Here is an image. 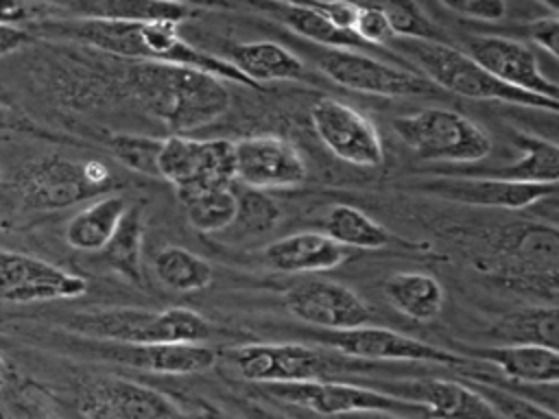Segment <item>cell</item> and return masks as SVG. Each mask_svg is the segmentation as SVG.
<instances>
[{
	"mask_svg": "<svg viewBox=\"0 0 559 419\" xmlns=\"http://www.w3.org/2000/svg\"><path fill=\"white\" fill-rule=\"evenodd\" d=\"M15 122H13V116H11V111L7 109V107H2L0 105V131L2 129H11Z\"/></svg>",
	"mask_w": 559,
	"mask_h": 419,
	"instance_id": "obj_47",
	"label": "cell"
},
{
	"mask_svg": "<svg viewBox=\"0 0 559 419\" xmlns=\"http://www.w3.org/2000/svg\"><path fill=\"white\" fill-rule=\"evenodd\" d=\"M153 266L157 279L175 292H197L212 284L210 262L181 247H164L155 255Z\"/></svg>",
	"mask_w": 559,
	"mask_h": 419,
	"instance_id": "obj_34",
	"label": "cell"
},
{
	"mask_svg": "<svg viewBox=\"0 0 559 419\" xmlns=\"http://www.w3.org/2000/svg\"><path fill=\"white\" fill-rule=\"evenodd\" d=\"M66 327L92 340L120 345H179L203 343L214 332L212 325L194 310L166 308H96L72 314Z\"/></svg>",
	"mask_w": 559,
	"mask_h": 419,
	"instance_id": "obj_3",
	"label": "cell"
},
{
	"mask_svg": "<svg viewBox=\"0 0 559 419\" xmlns=\"http://www.w3.org/2000/svg\"><path fill=\"white\" fill-rule=\"evenodd\" d=\"M341 419H408V417H400V415H391V412H358V415H347Z\"/></svg>",
	"mask_w": 559,
	"mask_h": 419,
	"instance_id": "obj_46",
	"label": "cell"
},
{
	"mask_svg": "<svg viewBox=\"0 0 559 419\" xmlns=\"http://www.w3.org/2000/svg\"><path fill=\"white\" fill-rule=\"evenodd\" d=\"M467 358L493 364L509 382L515 384L555 386L559 380L557 349L535 345H500L491 349L476 347Z\"/></svg>",
	"mask_w": 559,
	"mask_h": 419,
	"instance_id": "obj_24",
	"label": "cell"
},
{
	"mask_svg": "<svg viewBox=\"0 0 559 419\" xmlns=\"http://www.w3.org/2000/svg\"><path fill=\"white\" fill-rule=\"evenodd\" d=\"M513 142L520 146V157L513 164L493 166V168L456 170V175H476V177H491V179L522 181V183H557L559 148L555 142L539 140L526 133H515ZM443 172H450V170H443Z\"/></svg>",
	"mask_w": 559,
	"mask_h": 419,
	"instance_id": "obj_27",
	"label": "cell"
},
{
	"mask_svg": "<svg viewBox=\"0 0 559 419\" xmlns=\"http://www.w3.org/2000/svg\"><path fill=\"white\" fill-rule=\"evenodd\" d=\"M441 175L443 177L415 183V190L445 199V201L463 203V205L496 207V210L531 207L539 201L555 199V192H557V183H522V181H504V179L456 175V172H441Z\"/></svg>",
	"mask_w": 559,
	"mask_h": 419,
	"instance_id": "obj_17",
	"label": "cell"
},
{
	"mask_svg": "<svg viewBox=\"0 0 559 419\" xmlns=\"http://www.w3.org/2000/svg\"><path fill=\"white\" fill-rule=\"evenodd\" d=\"M7 378H9V367H7V362L0 358V388L4 386Z\"/></svg>",
	"mask_w": 559,
	"mask_h": 419,
	"instance_id": "obj_48",
	"label": "cell"
},
{
	"mask_svg": "<svg viewBox=\"0 0 559 419\" xmlns=\"http://www.w3.org/2000/svg\"><path fill=\"white\" fill-rule=\"evenodd\" d=\"M260 11L269 13L273 20L284 24L288 31L314 41L319 48H341V50H360V52H378L380 48H371L365 44L354 31H341L332 26L312 2H262L255 4Z\"/></svg>",
	"mask_w": 559,
	"mask_h": 419,
	"instance_id": "obj_25",
	"label": "cell"
},
{
	"mask_svg": "<svg viewBox=\"0 0 559 419\" xmlns=\"http://www.w3.org/2000/svg\"><path fill=\"white\" fill-rule=\"evenodd\" d=\"M33 41H35V35H31L28 31H24L20 26L0 24V57L13 55Z\"/></svg>",
	"mask_w": 559,
	"mask_h": 419,
	"instance_id": "obj_44",
	"label": "cell"
},
{
	"mask_svg": "<svg viewBox=\"0 0 559 419\" xmlns=\"http://www.w3.org/2000/svg\"><path fill=\"white\" fill-rule=\"evenodd\" d=\"M157 177L170 181L177 192L199 188H231L236 181L234 142L168 135L159 144Z\"/></svg>",
	"mask_w": 559,
	"mask_h": 419,
	"instance_id": "obj_11",
	"label": "cell"
},
{
	"mask_svg": "<svg viewBox=\"0 0 559 419\" xmlns=\"http://www.w3.org/2000/svg\"><path fill=\"white\" fill-rule=\"evenodd\" d=\"M526 35L533 44H537L539 48H544L548 55L557 57L559 52V17L557 11L550 13H542L537 17H533L526 24Z\"/></svg>",
	"mask_w": 559,
	"mask_h": 419,
	"instance_id": "obj_41",
	"label": "cell"
},
{
	"mask_svg": "<svg viewBox=\"0 0 559 419\" xmlns=\"http://www.w3.org/2000/svg\"><path fill=\"white\" fill-rule=\"evenodd\" d=\"M354 33L369 44L371 48H380L384 44H389L395 35L391 33V26L380 9L378 2H369V4H360L358 7V17L354 24Z\"/></svg>",
	"mask_w": 559,
	"mask_h": 419,
	"instance_id": "obj_39",
	"label": "cell"
},
{
	"mask_svg": "<svg viewBox=\"0 0 559 419\" xmlns=\"http://www.w3.org/2000/svg\"><path fill=\"white\" fill-rule=\"evenodd\" d=\"M229 362L240 378L255 384L334 380L341 373L376 369V364L321 351L299 343H253L231 351Z\"/></svg>",
	"mask_w": 559,
	"mask_h": 419,
	"instance_id": "obj_5",
	"label": "cell"
},
{
	"mask_svg": "<svg viewBox=\"0 0 559 419\" xmlns=\"http://www.w3.org/2000/svg\"><path fill=\"white\" fill-rule=\"evenodd\" d=\"M114 185H118V179L103 161H72L59 155L28 161L15 177L22 205L44 212L98 199Z\"/></svg>",
	"mask_w": 559,
	"mask_h": 419,
	"instance_id": "obj_7",
	"label": "cell"
},
{
	"mask_svg": "<svg viewBox=\"0 0 559 419\" xmlns=\"http://www.w3.org/2000/svg\"><path fill=\"white\" fill-rule=\"evenodd\" d=\"M258 393L273 402L308 408L317 415L347 417L358 412H391L408 419H428L419 406L406 404L360 382L343 380H314V382H286V384H258Z\"/></svg>",
	"mask_w": 559,
	"mask_h": 419,
	"instance_id": "obj_8",
	"label": "cell"
},
{
	"mask_svg": "<svg viewBox=\"0 0 559 419\" xmlns=\"http://www.w3.org/2000/svg\"><path fill=\"white\" fill-rule=\"evenodd\" d=\"M159 144H162L159 137H148V135L116 133L107 137V146L118 161H122L129 170L142 172L148 177H157Z\"/></svg>",
	"mask_w": 559,
	"mask_h": 419,
	"instance_id": "obj_38",
	"label": "cell"
},
{
	"mask_svg": "<svg viewBox=\"0 0 559 419\" xmlns=\"http://www.w3.org/2000/svg\"><path fill=\"white\" fill-rule=\"evenodd\" d=\"M441 7L465 20L478 22H502L513 9V4L504 0H443Z\"/></svg>",
	"mask_w": 559,
	"mask_h": 419,
	"instance_id": "obj_40",
	"label": "cell"
},
{
	"mask_svg": "<svg viewBox=\"0 0 559 419\" xmlns=\"http://www.w3.org/2000/svg\"><path fill=\"white\" fill-rule=\"evenodd\" d=\"M312 61L319 72L328 76L332 83L376 94V96H435L441 89L435 87L428 79H424L413 68L391 65L373 55L360 50H341V48H310Z\"/></svg>",
	"mask_w": 559,
	"mask_h": 419,
	"instance_id": "obj_9",
	"label": "cell"
},
{
	"mask_svg": "<svg viewBox=\"0 0 559 419\" xmlns=\"http://www.w3.org/2000/svg\"><path fill=\"white\" fill-rule=\"evenodd\" d=\"M236 194V218L234 223L249 236H262L271 229L282 218V210L277 201L262 190L253 188H242Z\"/></svg>",
	"mask_w": 559,
	"mask_h": 419,
	"instance_id": "obj_35",
	"label": "cell"
},
{
	"mask_svg": "<svg viewBox=\"0 0 559 419\" xmlns=\"http://www.w3.org/2000/svg\"><path fill=\"white\" fill-rule=\"evenodd\" d=\"M188 223L203 234H216L234 225L236 194L231 188H199L177 192Z\"/></svg>",
	"mask_w": 559,
	"mask_h": 419,
	"instance_id": "obj_33",
	"label": "cell"
},
{
	"mask_svg": "<svg viewBox=\"0 0 559 419\" xmlns=\"http://www.w3.org/2000/svg\"><path fill=\"white\" fill-rule=\"evenodd\" d=\"M491 336L504 345H535L557 349L559 310L557 306H531L509 312L491 325Z\"/></svg>",
	"mask_w": 559,
	"mask_h": 419,
	"instance_id": "obj_30",
	"label": "cell"
},
{
	"mask_svg": "<svg viewBox=\"0 0 559 419\" xmlns=\"http://www.w3.org/2000/svg\"><path fill=\"white\" fill-rule=\"evenodd\" d=\"M242 410H245L247 419H288V417H284V415L275 412V410H269V408H264L260 404H245Z\"/></svg>",
	"mask_w": 559,
	"mask_h": 419,
	"instance_id": "obj_45",
	"label": "cell"
},
{
	"mask_svg": "<svg viewBox=\"0 0 559 419\" xmlns=\"http://www.w3.org/2000/svg\"><path fill=\"white\" fill-rule=\"evenodd\" d=\"M87 290V282L46 260L0 249V301L33 303L72 299Z\"/></svg>",
	"mask_w": 559,
	"mask_h": 419,
	"instance_id": "obj_19",
	"label": "cell"
},
{
	"mask_svg": "<svg viewBox=\"0 0 559 419\" xmlns=\"http://www.w3.org/2000/svg\"><path fill=\"white\" fill-rule=\"evenodd\" d=\"M465 55L472 57L496 81L548 100H557V83L542 70L531 46L507 35H472L465 39Z\"/></svg>",
	"mask_w": 559,
	"mask_h": 419,
	"instance_id": "obj_15",
	"label": "cell"
},
{
	"mask_svg": "<svg viewBox=\"0 0 559 419\" xmlns=\"http://www.w3.org/2000/svg\"><path fill=\"white\" fill-rule=\"evenodd\" d=\"M0 179H2V175H0Z\"/></svg>",
	"mask_w": 559,
	"mask_h": 419,
	"instance_id": "obj_50",
	"label": "cell"
},
{
	"mask_svg": "<svg viewBox=\"0 0 559 419\" xmlns=\"http://www.w3.org/2000/svg\"><path fill=\"white\" fill-rule=\"evenodd\" d=\"M310 122L317 137L338 159L360 168L382 164L384 148L380 133L358 109L325 96L312 105Z\"/></svg>",
	"mask_w": 559,
	"mask_h": 419,
	"instance_id": "obj_14",
	"label": "cell"
},
{
	"mask_svg": "<svg viewBox=\"0 0 559 419\" xmlns=\"http://www.w3.org/2000/svg\"><path fill=\"white\" fill-rule=\"evenodd\" d=\"M122 70L127 94L175 135L212 124L229 109V89L212 74L157 61H131Z\"/></svg>",
	"mask_w": 559,
	"mask_h": 419,
	"instance_id": "obj_1",
	"label": "cell"
},
{
	"mask_svg": "<svg viewBox=\"0 0 559 419\" xmlns=\"http://www.w3.org/2000/svg\"><path fill=\"white\" fill-rule=\"evenodd\" d=\"M384 295L397 312L421 323L432 321L445 301L441 282L428 273L417 271L395 273L389 277L384 284Z\"/></svg>",
	"mask_w": 559,
	"mask_h": 419,
	"instance_id": "obj_29",
	"label": "cell"
},
{
	"mask_svg": "<svg viewBox=\"0 0 559 419\" xmlns=\"http://www.w3.org/2000/svg\"><path fill=\"white\" fill-rule=\"evenodd\" d=\"M284 303L304 323L325 330L343 332L367 325L371 308L347 286L330 279H304L284 295Z\"/></svg>",
	"mask_w": 559,
	"mask_h": 419,
	"instance_id": "obj_20",
	"label": "cell"
},
{
	"mask_svg": "<svg viewBox=\"0 0 559 419\" xmlns=\"http://www.w3.org/2000/svg\"><path fill=\"white\" fill-rule=\"evenodd\" d=\"M310 340L334 349L341 356L362 360L369 364L378 362H421V364H437V367H454V364H469L467 356L428 345L424 340L397 334L393 330L360 325L354 330L343 332H325L317 330L306 334Z\"/></svg>",
	"mask_w": 559,
	"mask_h": 419,
	"instance_id": "obj_10",
	"label": "cell"
},
{
	"mask_svg": "<svg viewBox=\"0 0 559 419\" xmlns=\"http://www.w3.org/2000/svg\"><path fill=\"white\" fill-rule=\"evenodd\" d=\"M559 234L555 225H520L502 240L498 277L511 286L557 297Z\"/></svg>",
	"mask_w": 559,
	"mask_h": 419,
	"instance_id": "obj_12",
	"label": "cell"
},
{
	"mask_svg": "<svg viewBox=\"0 0 559 419\" xmlns=\"http://www.w3.org/2000/svg\"><path fill=\"white\" fill-rule=\"evenodd\" d=\"M236 181L253 190H288L306 175V159L297 146L277 135H249L234 142Z\"/></svg>",
	"mask_w": 559,
	"mask_h": 419,
	"instance_id": "obj_16",
	"label": "cell"
},
{
	"mask_svg": "<svg viewBox=\"0 0 559 419\" xmlns=\"http://www.w3.org/2000/svg\"><path fill=\"white\" fill-rule=\"evenodd\" d=\"M391 33L400 39H424V41H441V31L437 24L424 13V9L415 2H378Z\"/></svg>",
	"mask_w": 559,
	"mask_h": 419,
	"instance_id": "obj_37",
	"label": "cell"
},
{
	"mask_svg": "<svg viewBox=\"0 0 559 419\" xmlns=\"http://www.w3.org/2000/svg\"><path fill=\"white\" fill-rule=\"evenodd\" d=\"M142 240H144V210L142 205H129L111 240L105 244L103 260L124 279L142 286L144 266H142Z\"/></svg>",
	"mask_w": 559,
	"mask_h": 419,
	"instance_id": "obj_31",
	"label": "cell"
},
{
	"mask_svg": "<svg viewBox=\"0 0 559 419\" xmlns=\"http://www.w3.org/2000/svg\"><path fill=\"white\" fill-rule=\"evenodd\" d=\"M221 59L253 85L271 81H310L304 61L277 41L229 44Z\"/></svg>",
	"mask_w": 559,
	"mask_h": 419,
	"instance_id": "obj_23",
	"label": "cell"
},
{
	"mask_svg": "<svg viewBox=\"0 0 559 419\" xmlns=\"http://www.w3.org/2000/svg\"><path fill=\"white\" fill-rule=\"evenodd\" d=\"M323 234L347 249H382L393 238L367 212L354 205H334L323 218Z\"/></svg>",
	"mask_w": 559,
	"mask_h": 419,
	"instance_id": "obj_32",
	"label": "cell"
},
{
	"mask_svg": "<svg viewBox=\"0 0 559 419\" xmlns=\"http://www.w3.org/2000/svg\"><path fill=\"white\" fill-rule=\"evenodd\" d=\"M61 9L83 20H116V22H175L192 17L199 7L188 2L157 0H81L68 2Z\"/></svg>",
	"mask_w": 559,
	"mask_h": 419,
	"instance_id": "obj_26",
	"label": "cell"
},
{
	"mask_svg": "<svg viewBox=\"0 0 559 419\" xmlns=\"http://www.w3.org/2000/svg\"><path fill=\"white\" fill-rule=\"evenodd\" d=\"M389 44H393L395 50H400V55L411 61L413 70H419V74L439 89L476 100H498L557 111V100L520 92L496 81L472 57L459 48L448 46L445 41L393 37Z\"/></svg>",
	"mask_w": 559,
	"mask_h": 419,
	"instance_id": "obj_4",
	"label": "cell"
},
{
	"mask_svg": "<svg viewBox=\"0 0 559 419\" xmlns=\"http://www.w3.org/2000/svg\"><path fill=\"white\" fill-rule=\"evenodd\" d=\"M50 28L114 57L183 65L212 74L221 81L255 87L221 57L183 41L179 35V24L175 22H116L76 17L74 22L50 24Z\"/></svg>",
	"mask_w": 559,
	"mask_h": 419,
	"instance_id": "obj_2",
	"label": "cell"
},
{
	"mask_svg": "<svg viewBox=\"0 0 559 419\" xmlns=\"http://www.w3.org/2000/svg\"><path fill=\"white\" fill-rule=\"evenodd\" d=\"M393 133L424 161L476 164L491 151V137L474 120L443 107H426L391 120Z\"/></svg>",
	"mask_w": 559,
	"mask_h": 419,
	"instance_id": "obj_6",
	"label": "cell"
},
{
	"mask_svg": "<svg viewBox=\"0 0 559 419\" xmlns=\"http://www.w3.org/2000/svg\"><path fill=\"white\" fill-rule=\"evenodd\" d=\"M129 203L122 194H103L79 210L66 225V242L79 251H103Z\"/></svg>",
	"mask_w": 559,
	"mask_h": 419,
	"instance_id": "obj_28",
	"label": "cell"
},
{
	"mask_svg": "<svg viewBox=\"0 0 559 419\" xmlns=\"http://www.w3.org/2000/svg\"><path fill=\"white\" fill-rule=\"evenodd\" d=\"M31 419H50V417H31Z\"/></svg>",
	"mask_w": 559,
	"mask_h": 419,
	"instance_id": "obj_49",
	"label": "cell"
},
{
	"mask_svg": "<svg viewBox=\"0 0 559 419\" xmlns=\"http://www.w3.org/2000/svg\"><path fill=\"white\" fill-rule=\"evenodd\" d=\"M87 351L135 369H148L157 373L183 375L210 369L216 362V349L203 343H179V345H120L92 340L83 343Z\"/></svg>",
	"mask_w": 559,
	"mask_h": 419,
	"instance_id": "obj_21",
	"label": "cell"
},
{
	"mask_svg": "<svg viewBox=\"0 0 559 419\" xmlns=\"http://www.w3.org/2000/svg\"><path fill=\"white\" fill-rule=\"evenodd\" d=\"M57 4H35V2H15L0 0V24L15 26L17 22H33L48 17L50 11H57Z\"/></svg>",
	"mask_w": 559,
	"mask_h": 419,
	"instance_id": "obj_42",
	"label": "cell"
},
{
	"mask_svg": "<svg viewBox=\"0 0 559 419\" xmlns=\"http://www.w3.org/2000/svg\"><path fill=\"white\" fill-rule=\"evenodd\" d=\"M369 388L419 406L428 419H500L493 408L463 382L439 378H411V380H365Z\"/></svg>",
	"mask_w": 559,
	"mask_h": 419,
	"instance_id": "obj_18",
	"label": "cell"
},
{
	"mask_svg": "<svg viewBox=\"0 0 559 419\" xmlns=\"http://www.w3.org/2000/svg\"><path fill=\"white\" fill-rule=\"evenodd\" d=\"M491 408L500 419H557V412L535 404L504 386L472 378V382H467Z\"/></svg>",
	"mask_w": 559,
	"mask_h": 419,
	"instance_id": "obj_36",
	"label": "cell"
},
{
	"mask_svg": "<svg viewBox=\"0 0 559 419\" xmlns=\"http://www.w3.org/2000/svg\"><path fill=\"white\" fill-rule=\"evenodd\" d=\"M79 408L87 419H190L164 393L116 375L83 382Z\"/></svg>",
	"mask_w": 559,
	"mask_h": 419,
	"instance_id": "obj_13",
	"label": "cell"
},
{
	"mask_svg": "<svg viewBox=\"0 0 559 419\" xmlns=\"http://www.w3.org/2000/svg\"><path fill=\"white\" fill-rule=\"evenodd\" d=\"M312 7L336 28L341 31H354L358 7L356 2H312Z\"/></svg>",
	"mask_w": 559,
	"mask_h": 419,
	"instance_id": "obj_43",
	"label": "cell"
},
{
	"mask_svg": "<svg viewBox=\"0 0 559 419\" xmlns=\"http://www.w3.org/2000/svg\"><path fill=\"white\" fill-rule=\"evenodd\" d=\"M354 255L352 249L336 244L323 231H297L264 247L262 260L280 273L332 271Z\"/></svg>",
	"mask_w": 559,
	"mask_h": 419,
	"instance_id": "obj_22",
	"label": "cell"
}]
</instances>
